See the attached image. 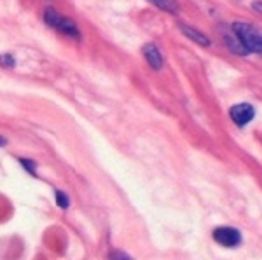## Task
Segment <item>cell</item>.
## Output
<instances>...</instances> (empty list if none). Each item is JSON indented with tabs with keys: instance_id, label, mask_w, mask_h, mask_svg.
Instances as JSON below:
<instances>
[{
	"instance_id": "cell-1",
	"label": "cell",
	"mask_w": 262,
	"mask_h": 260,
	"mask_svg": "<svg viewBox=\"0 0 262 260\" xmlns=\"http://www.w3.org/2000/svg\"><path fill=\"white\" fill-rule=\"evenodd\" d=\"M236 37H238L239 44L247 53H260L262 54V33L253 28L252 25L243 23V21H236L232 25Z\"/></svg>"
},
{
	"instance_id": "cell-2",
	"label": "cell",
	"mask_w": 262,
	"mask_h": 260,
	"mask_svg": "<svg viewBox=\"0 0 262 260\" xmlns=\"http://www.w3.org/2000/svg\"><path fill=\"white\" fill-rule=\"evenodd\" d=\"M44 16H46V21H48L51 27L56 28V30H60L61 33H65V35L74 37V39H79V37H81V33H79L74 21H70V19H67L65 16L58 14V12L54 9H51V7L46 11Z\"/></svg>"
},
{
	"instance_id": "cell-3",
	"label": "cell",
	"mask_w": 262,
	"mask_h": 260,
	"mask_svg": "<svg viewBox=\"0 0 262 260\" xmlns=\"http://www.w3.org/2000/svg\"><path fill=\"white\" fill-rule=\"evenodd\" d=\"M213 240L222 246H238L242 243V234L234 227H219L213 230Z\"/></svg>"
},
{
	"instance_id": "cell-4",
	"label": "cell",
	"mask_w": 262,
	"mask_h": 260,
	"mask_svg": "<svg viewBox=\"0 0 262 260\" xmlns=\"http://www.w3.org/2000/svg\"><path fill=\"white\" fill-rule=\"evenodd\" d=\"M231 119L238 126H247L255 117V108L250 103H238L231 108Z\"/></svg>"
},
{
	"instance_id": "cell-5",
	"label": "cell",
	"mask_w": 262,
	"mask_h": 260,
	"mask_svg": "<svg viewBox=\"0 0 262 260\" xmlns=\"http://www.w3.org/2000/svg\"><path fill=\"white\" fill-rule=\"evenodd\" d=\"M143 54H145L147 61L154 70H159L163 66V56L159 53V49L154 44H145L143 45Z\"/></svg>"
},
{
	"instance_id": "cell-6",
	"label": "cell",
	"mask_w": 262,
	"mask_h": 260,
	"mask_svg": "<svg viewBox=\"0 0 262 260\" xmlns=\"http://www.w3.org/2000/svg\"><path fill=\"white\" fill-rule=\"evenodd\" d=\"M180 30L184 32L185 35H187L191 40L198 42V44H201V45H208V44H210V40L206 39V37L203 35L201 32H196V30H194V28H191V27H185V25H180Z\"/></svg>"
},
{
	"instance_id": "cell-7",
	"label": "cell",
	"mask_w": 262,
	"mask_h": 260,
	"mask_svg": "<svg viewBox=\"0 0 262 260\" xmlns=\"http://www.w3.org/2000/svg\"><path fill=\"white\" fill-rule=\"evenodd\" d=\"M150 2L166 12H173V14L179 12V4H177V0H150Z\"/></svg>"
},
{
	"instance_id": "cell-8",
	"label": "cell",
	"mask_w": 262,
	"mask_h": 260,
	"mask_svg": "<svg viewBox=\"0 0 262 260\" xmlns=\"http://www.w3.org/2000/svg\"><path fill=\"white\" fill-rule=\"evenodd\" d=\"M56 201H58V204H60L61 208H69V198H67L61 191H56Z\"/></svg>"
},
{
	"instance_id": "cell-9",
	"label": "cell",
	"mask_w": 262,
	"mask_h": 260,
	"mask_svg": "<svg viewBox=\"0 0 262 260\" xmlns=\"http://www.w3.org/2000/svg\"><path fill=\"white\" fill-rule=\"evenodd\" d=\"M21 164H23L25 168H27L28 171H32V173L35 175V164H33L32 161H27V159H21Z\"/></svg>"
},
{
	"instance_id": "cell-10",
	"label": "cell",
	"mask_w": 262,
	"mask_h": 260,
	"mask_svg": "<svg viewBox=\"0 0 262 260\" xmlns=\"http://www.w3.org/2000/svg\"><path fill=\"white\" fill-rule=\"evenodd\" d=\"M111 257H114V258H117V257H122V258H128V255H124V253H112Z\"/></svg>"
},
{
	"instance_id": "cell-11",
	"label": "cell",
	"mask_w": 262,
	"mask_h": 260,
	"mask_svg": "<svg viewBox=\"0 0 262 260\" xmlns=\"http://www.w3.org/2000/svg\"><path fill=\"white\" fill-rule=\"evenodd\" d=\"M4 61L7 63V66H11V65H12V60H11V56H4Z\"/></svg>"
}]
</instances>
